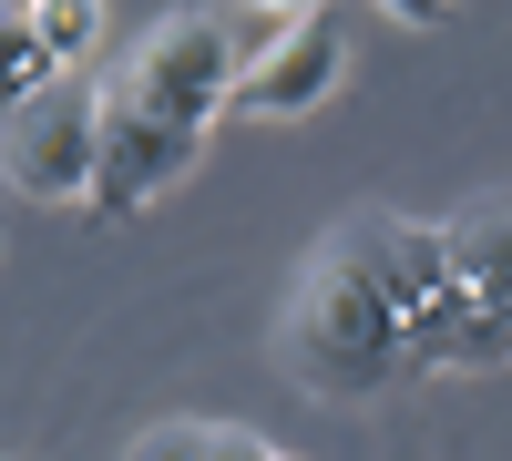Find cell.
<instances>
[{
	"mask_svg": "<svg viewBox=\"0 0 512 461\" xmlns=\"http://www.w3.org/2000/svg\"><path fill=\"white\" fill-rule=\"evenodd\" d=\"M338 62H349L338 21H318V11H287V31L267 41V52H246V62H236V93H226V113L287 123V113H308V103H328V93H338Z\"/></svg>",
	"mask_w": 512,
	"mask_h": 461,
	"instance_id": "5b68a950",
	"label": "cell"
},
{
	"mask_svg": "<svg viewBox=\"0 0 512 461\" xmlns=\"http://www.w3.org/2000/svg\"><path fill=\"white\" fill-rule=\"evenodd\" d=\"M277 359L318 400H369V390L410 380V369H400V308L379 298V277L349 246V226L318 236V257H308V277H297V298L277 318Z\"/></svg>",
	"mask_w": 512,
	"mask_h": 461,
	"instance_id": "6da1fadb",
	"label": "cell"
},
{
	"mask_svg": "<svg viewBox=\"0 0 512 461\" xmlns=\"http://www.w3.org/2000/svg\"><path fill=\"white\" fill-rule=\"evenodd\" d=\"M195 154H205V144L164 134V123H144L123 93H103V123H93V185H82V205H93V216H144L164 185L195 175Z\"/></svg>",
	"mask_w": 512,
	"mask_h": 461,
	"instance_id": "277c9868",
	"label": "cell"
},
{
	"mask_svg": "<svg viewBox=\"0 0 512 461\" xmlns=\"http://www.w3.org/2000/svg\"><path fill=\"white\" fill-rule=\"evenodd\" d=\"M134 461H287V451H267L256 431H226V421H154L134 441Z\"/></svg>",
	"mask_w": 512,
	"mask_h": 461,
	"instance_id": "52a82bcc",
	"label": "cell"
},
{
	"mask_svg": "<svg viewBox=\"0 0 512 461\" xmlns=\"http://www.w3.org/2000/svg\"><path fill=\"white\" fill-rule=\"evenodd\" d=\"M31 21H41V52H52L62 72H82V52L103 41V11H93V0H52V11H31Z\"/></svg>",
	"mask_w": 512,
	"mask_h": 461,
	"instance_id": "ba28073f",
	"label": "cell"
},
{
	"mask_svg": "<svg viewBox=\"0 0 512 461\" xmlns=\"http://www.w3.org/2000/svg\"><path fill=\"white\" fill-rule=\"evenodd\" d=\"M502 349H512L502 287H451L441 277V298L400 318V369H502Z\"/></svg>",
	"mask_w": 512,
	"mask_h": 461,
	"instance_id": "8992f818",
	"label": "cell"
},
{
	"mask_svg": "<svg viewBox=\"0 0 512 461\" xmlns=\"http://www.w3.org/2000/svg\"><path fill=\"white\" fill-rule=\"evenodd\" d=\"M103 93H123L144 123H164V134L205 144V134H216V113H226V93H236V31L205 21V11H175V21H154V31L134 41L123 82H103Z\"/></svg>",
	"mask_w": 512,
	"mask_h": 461,
	"instance_id": "7a4b0ae2",
	"label": "cell"
},
{
	"mask_svg": "<svg viewBox=\"0 0 512 461\" xmlns=\"http://www.w3.org/2000/svg\"><path fill=\"white\" fill-rule=\"evenodd\" d=\"M93 123H103V82L93 72H52L11 123H0V175H11L21 195L72 205L82 185H93Z\"/></svg>",
	"mask_w": 512,
	"mask_h": 461,
	"instance_id": "3957f363",
	"label": "cell"
}]
</instances>
